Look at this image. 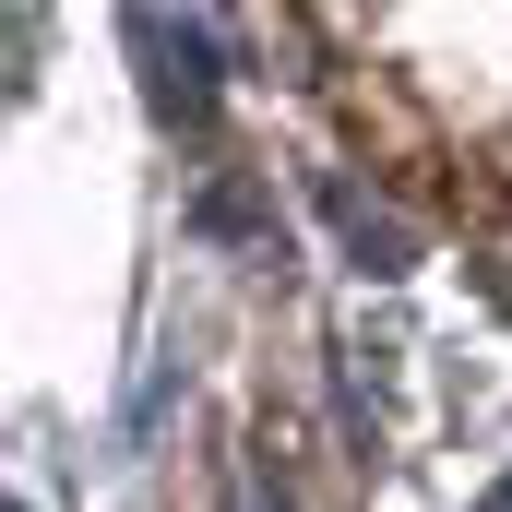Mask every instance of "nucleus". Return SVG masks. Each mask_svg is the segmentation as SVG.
Segmentation results:
<instances>
[{"instance_id":"obj_1","label":"nucleus","mask_w":512,"mask_h":512,"mask_svg":"<svg viewBox=\"0 0 512 512\" xmlns=\"http://www.w3.org/2000/svg\"><path fill=\"white\" fill-rule=\"evenodd\" d=\"M131 60H143V84H155L167 120H191V108L215 96V48H203L191 24H167V12H131Z\"/></svg>"},{"instance_id":"obj_2","label":"nucleus","mask_w":512,"mask_h":512,"mask_svg":"<svg viewBox=\"0 0 512 512\" xmlns=\"http://www.w3.org/2000/svg\"><path fill=\"white\" fill-rule=\"evenodd\" d=\"M322 215H334V239H346L358 262H370V274H405V262H417V227H393V215H370V203H358L346 179L322 191Z\"/></svg>"},{"instance_id":"obj_3","label":"nucleus","mask_w":512,"mask_h":512,"mask_svg":"<svg viewBox=\"0 0 512 512\" xmlns=\"http://www.w3.org/2000/svg\"><path fill=\"white\" fill-rule=\"evenodd\" d=\"M501 512H512V489H501Z\"/></svg>"}]
</instances>
